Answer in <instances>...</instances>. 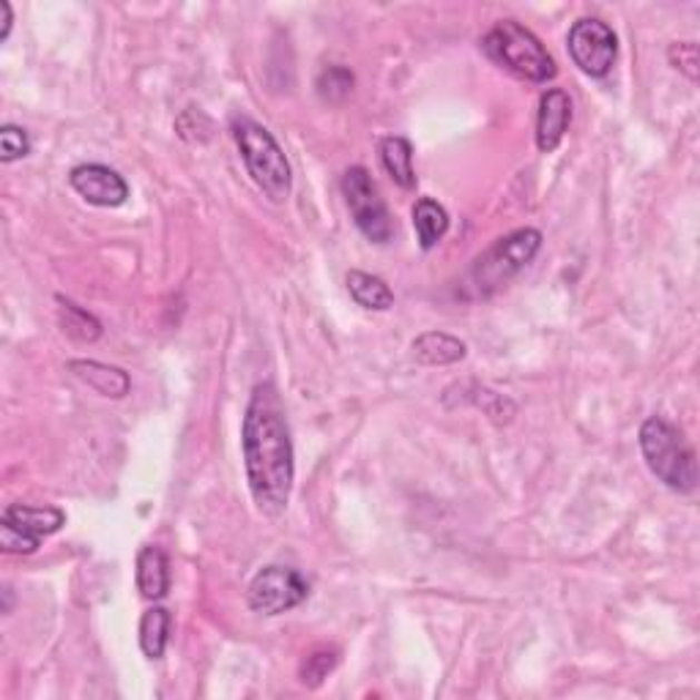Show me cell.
I'll return each mask as SVG.
<instances>
[{
	"instance_id": "obj_10",
	"label": "cell",
	"mask_w": 700,
	"mask_h": 700,
	"mask_svg": "<svg viewBox=\"0 0 700 700\" xmlns=\"http://www.w3.org/2000/svg\"><path fill=\"white\" fill-rule=\"evenodd\" d=\"M69 184L82 200L99 208L124 206L129 197L127 181L107 165H77L69 172Z\"/></svg>"
},
{
	"instance_id": "obj_24",
	"label": "cell",
	"mask_w": 700,
	"mask_h": 700,
	"mask_svg": "<svg viewBox=\"0 0 700 700\" xmlns=\"http://www.w3.org/2000/svg\"><path fill=\"white\" fill-rule=\"evenodd\" d=\"M11 20H14V17H11L9 0H0V41L9 39V33H11Z\"/></svg>"
},
{
	"instance_id": "obj_9",
	"label": "cell",
	"mask_w": 700,
	"mask_h": 700,
	"mask_svg": "<svg viewBox=\"0 0 700 700\" xmlns=\"http://www.w3.org/2000/svg\"><path fill=\"white\" fill-rule=\"evenodd\" d=\"M566 45H570L574 66L589 77H605L619 56V39H615L613 28L594 17L574 22L566 36Z\"/></svg>"
},
{
	"instance_id": "obj_5",
	"label": "cell",
	"mask_w": 700,
	"mask_h": 700,
	"mask_svg": "<svg viewBox=\"0 0 700 700\" xmlns=\"http://www.w3.org/2000/svg\"><path fill=\"white\" fill-rule=\"evenodd\" d=\"M542 249V233L534 227H520L510 236L499 238L487 253H482L474 260L469 274V285L474 287V296H493L501 287H506L534 260Z\"/></svg>"
},
{
	"instance_id": "obj_8",
	"label": "cell",
	"mask_w": 700,
	"mask_h": 700,
	"mask_svg": "<svg viewBox=\"0 0 700 700\" xmlns=\"http://www.w3.org/2000/svg\"><path fill=\"white\" fill-rule=\"evenodd\" d=\"M309 597V583L290 566H263L249 583V608L260 615H283Z\"/></svg>"
},
{
	"instance_id": "obj_2",
	"label": "cell",
	"mask_w": 700,
	"mask_h": 700,
	"mask_svg": "<svg viewBox=\"0 0 700 700\" xmlns=\"http://www.w3.org/2000/svg\"><path fill=\"white\" fill-rule=\"evenodd\" d=\"M640 452L649 471L676 493H692L698 487L696 452L684 435L662 416L645 418L640 427Z\"/></svg>"
},
{
	"instance_id": "obj_6",
	"label": "cell",
	"mask_w": 700,
	"mask_h": 700,
	"mask_svg": "<svg viewBox=\"0 0 700 700\" xmlns=\"http://www.w3.org/2000/svg\"><path fill=\"white\" fill-rule=\"evenodd\" d=\"M343 197L351 208V217L358 230L373 244H388L394 238V223L383 203L378 184L367 172V167H351L343 176Z\"/></svg>"
},
{
	"instance_id": "obj_11",
	"label": "cell",
	"mask_w": 700,
	"mask_h": 700,
	"mask_svg": "<svg viewBox=\"0 0 700 700\" xmlns=\"http://www.w3.org/2000/svg\"><path fill=\"white\" fill-rule=\"evenodd\" d=\"M572 124V99L561 88L542 93L540 112H536V146L542 154H553L564 140Z\"/></svg>"
},
{
	"instance_id": "obj_15",
	"label": "cell",
	"mask_w": 700,
	"mask_h": 700,
	"mask_svg": "<svg viewBox=\"0 0 700 700\" xmlns=\"http://www.w3.org/2000/svg\"><path fill=\"white\" fill-rule=\"evenodd\" d=\"M381 161L392 181L400 189L416 187V170H414V146L405 137H383L381 140Z\"/></svg>"
},
{
	"instance_id": "obj_7",
	"label": "cell",
	"mask_w": 700,
	"mask_h": 700,
	"mask_svg": "<svg viewBox=\"0 0 700 700\" xmlns=\"http://www.w3.org/2000/svg\"><path fill=\"white\" fill-rule=\"evenodd\" d=\"M66 514L56 506H26L14 504L0 520V548L11 555H31L39 550L45 536L61 531Z\"/></svg>"
},
{
	"instance_id": "obj_20",
	"label": "cell",
	"mask_w": 700,
	"mask_h": 700,
	"mask_svg": "<svg viewBox=\"0 0 700 700\" xmlns=\"http://www.w3.org/2000/svg\"><path fill=\"white\" fill-rule=\"evenodd\" d=\"M353 91V75L343 66H328V69L321 71L318 77V93L323 101H332V105H339L345 101Z\"/></svg>"
},
{
	"instance_id": "obj_19",
	"label": "cell",
	"mask_w": 700,
	"mask_h": 700,
	"mask_svg": "<svg viewBox=\"0 0 700 700\" xmlns=\"http://www.w3.org/2000/svg\"><path fill=\"white\" fill-rule=\"evenodd\" d=\"M58 304H61V307H58L61 326L71 339H77V343H96V339L101 337V323L96 321L88 309L69 302V298H58Z\"/></svg>"
},
{
	"instance_id": "obj_3",
	"label": "cell",
	"mask_w": 700,
	"mask_h": 700,
	"mask_svg": "<svg viewBox=\"0 0 700 700\" xmlns=\"http://www.w3.org/2000/svg\"><path fill=\"white\" fill-rule=\"evenodd\" d=\"M233 137L257 189L272 203H285L293 189V172L277 137L249 118L233 121Z\"/></svg>"
},
{
	"instance_id": "obj_21",
	"label": "cell",
	"mask_w": 700,
	"mask_h": 700,
	"mask_svg": "<svg viewBox=\"0 0 700 700\" xmlns=\"http://www.w3.org/2000/svg\"><path fill=\"white\" fill-rule=\"evenodd\" d=\"M339 666V651L337 649H318L304 660L302 666V684L307 687H321L323 679H328L334 668Z\"/></svg>"
},
{
	"instance_id": "obj_16",
	"label": "cell",
	"mask_w": 700,
	"mask_h": 700,
	"mask_svg": "<svg viewBox=\"0 0 700 700\" xmlns=\"http://www.w3.org/2000/svg\"><path fill=\"white\" fill-rule=\"evenodd\" d=\"M353 302L364 309H375V313H386L394 307L392 287L383 283L381 277H373L367 272H348L345 277Z\"/></svg>"
},
{
	"instance_id": "obj_4",
	"label": "cell",
	"mask_w": 700,
	"mask_h": 700,
	"mask_svg": "<svg viewBox=\"0 0 700 700\" xmlns=\"http://www.w3.org/2000/svg\"><path fill=\"white\" fill-rule=\"evenodd\" d=\"M482 50L493 63L525 82H548L559 75L555 61L529 28L514 20H501L482 39Z\"/></svg>"
},
{
	"instance_id": "obj_14",
	"label": "cell",
	"mask_w": 700,
	"mask_h": 700,
	"mask_svg": "<svg viewBox=\"0 0 700 700\" xmlns=\"http://www.w3.org/2000/svg\"><path fill=\"white\" fill-rule=\"evenodd\" d=\"M411 351H414L416 362L427 364V367H444V364L463 362L465 353H469L463 339L452 337V334H444V332L422 334V337L414 339Z\"/></svg>"
},
{
	"instance_id": "obj_22",
	"label": "cell",
	"mask_w": 700,
	"mask_h": 700,
	"mask_svg": "<svg viewBox=\"0 0 700 700\" xmlns=\"http://www.w3.org/2000/svg\"><path fill=\"white\" fill-rule=\"evenodd\" d=\"M668 58H670V63L681 71V75H687L692 82H698L700 52H698L696 41H676V45H670Z\"/></svg>"
},
{
	"instance_id": "obj_17",
	"label": "cell",
	"mask_w": 700,
	"mask_h": 700,
	"mask_svg": "<svg viewBox=\"0 0 700 700\" xmlns=\"http://www.w3.org/2000/svg\"><path fill=\"white\" fill-rule=\"evenodd\" d=\"M414 227L418 236V247L424 253L435 247L448 230V214L441 203H435L433 197H422L414 206Z\"/></svg>"
},
{
	"instance_id": "obj_12",
	"label": "cell",
	"mask_w": 700,
	"mask_h": 700,
	"mask_svg": "<svg viewBox=\"0 0 700 700\" xmlns=\"http://www.w3.org/2000/svg\"><path fill=\"white\" fill-rule=\"evenodd\" d=\"M69 373L75 378H80L86 386H91L93 392H99L101 397H112V400H121L127 397L129 388H131V378L124 373L121 367H110V364H101V362H69Z\"/></svg>"
},
{
	"instance_id": "obj_1",
	"label": "cell",
	"mask_w": 700,
	"mask_h": 700,
	"mask_svg": "<svg viewBox=\"0 0 700 700\" xmlns=\"http://www.w3.org/2000/svg\"><path fill=\"white\" fill-rule=\"evenodd\" d=\"M244 469H247L249 493L263 514H283L290 504L293 441L285 422L283 400L272 383L255 386L241 427Z\"/></svg>"
},
{
	"instance_id": "obj_18",
	"label": "cell",
	"mask_w": 700,
	"mask_h": 700,
	"mask_svg": "<svg viewBox=\"0 0 700 700\" xmlns=\"http://www.w3.org/2000/svg\"><path fill=\"white\" fill-rule=\"evenodd\" d=\"M170 613L165 608H151L140 619V649L148 660H161L170 640Z\"/></svg>"
},
{
	"instance_id": "obj_23",
	"label": "cell",
	"mask_w": 700,
	"mask_h": 700,
	"mask_svg": "<svg viewBox=\"0 0 700 700\" xmlns=\"http://www.w3.org/2000/svg\"><path fill=\"white\" fill-rule=\"evenodd\" d=\"M28 154H31V140H28L26 129L6 124V127L0 129V159L9 165V161L28 157Z\"/></svg>"
},
{
	"instance_id": "obj_13",
	"label": "cell",
	"mask_w": 700,
	"mask_h": 700,
	"mask_svg": "<svg viewBox=\"0 0 700 700\" xmlns=\"http://www.w3.org/2000/svg\"><path fill=\"white\" fill-rule=\"evenodd\" d=\"M137 589L146 600H165L170 589V564L154 544H146L137 555Z\"/></svg>"
}]
</instances>
